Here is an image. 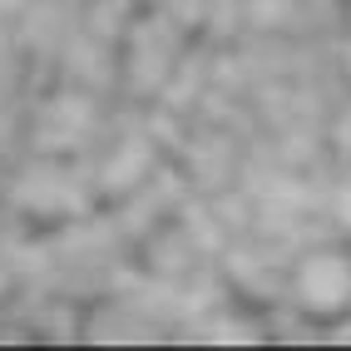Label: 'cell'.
<instances>
[{"instance_id":"cell-2","label":"cell","mask_w":351,"mask_h":351,"mask_svg":"<svg viewBox=\"0 0 351 351\" xmlns=\"http://www.w3.org/2000/svg\"><path fill=\"white\" fill-rule=\"evenodd\" d=\"M326 223H332V238L351 243V163H341L326 189Z\"/></svg>"},{"instance_id":"cell-1","label":"cell","mask_w":351,"mask_h":351,"mask_svg":"<svg viewBox=\"0 0 351 351\" xmlns=\"http://www.w3.org/2000/svg\"><path fill=\"white\" fill-rule=\"evenodd\" d=\"M287 297L317 326L346 322L351 317V243L326 238V243L307 247L287 272Z\"/></svg>"}]
</instances>
